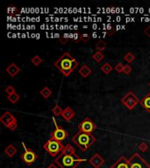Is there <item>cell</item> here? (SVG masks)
Segmentation results:
<instances>
[{
  "mask_svg": "<svg viewBox=\"0 0 150 168\" xmlns=\"http://www.w3.org/2000/svg\"><path fill=\"white\" fill-rule=\"evenodd\" d=\"M84 161H86V159L81 158L70 144L65 145L61 152L55 159V163L60 168H77Z\"/></svg>",
  "mask_w": 150,
  "mask_h": 168,
  "instance_id": "6da1fadb",
  "label": "cell"
},
{
  "mask_svg": "<svg viewBox=\"0 0 150 168\" xmlns=\"http://www.w3.org/2000/svg\"><path fill=\"white\" fill-rule=\"evenodd\" d=\"M79 63L77 60L75 59L70 53H64L59 59L57 60L55 63L54 66L58 69L61 73L64 76H69L70 75L74 70L78 67Z\"/></svg>",
  "mask_w": 150,
  "mask_h": 168,
  "instance_id": "7a4b0ae2",
  "label": "cell"
},
{
  "mask_svg": "<svg viewBox=\"0 0 150 168\" xmlns=\"http://www.w3.org/2000/svg\"><path fill=\"white\" fill-rule=\"evenodd\" d=\"M73 143L77 145L82 151H86L96 142V138L92 134L78 131L73 138Z\"/></svg>",
  "mask_w": 150,
  "mask_h": 168,
  "instance_id": "3957f363",
  "label": "cell"
},
{
  "mask_svg": "<svg viewBox=\"0 0 150 168\" xmlns=\"http://www.w3.org/2000/svg\"><path fill=\"white\" fill-rule=\"evenodd\" d=\"M64 147L65 145H63L61 142L52 138H50L43 145L44 150L52 157H56L57 155H59Z\"/></svg>",
  "mask_w": 150,
  "mask_h": 168,
  "instance_id": "277c9868",
  "label": "cell"
},
{
  "mask_svg": "<svg viewBox=\"0 0 150 168\" xmlns=\"http://www.w3.org/2000/svg\"><path fill=\"white\" fill-rule=\"evenodd\" d=\"M23 147H24V152L20 155V159L27 164V166H32L37 159H38V155L36 152H34L32 149L28 148L24 142L21 143Z\"/></svg>",
  "mask_w": 150,
  "mask_h": 168,
  "instance_id": "5b68a950",
  "label": "cell"
},
{
  "mask_svg": "<svg viewBox=\"0 0 150 168\" xmlns=\"http://www.w3.org/2000/svg\"><path fill=\"white\" fill-rule=\"evenodd\" d=\"M140 102V101L138 98V96L133 91H129L123 98L121 99V102L129 110L134 109Z\"/></svg>",
  "mask_w": 150,
  "mask_h": 168,
  "instance_id": "8992f818",
  "label": "cell"
},
{
  "mask_svg": "<svg viewBox=\"0 0 150 168\" xmlns=\"http://www.w3.org/2000/svg\"><path fill=\"white\" fill-rule=\"evenodd\" d=\"M129 166L130 168H150L149 164L137 152L129 158Z\"/></svg>",
  "mask_w": 150,
  "mask_h": 168,
  "instance_id": "52a82bcc",
  "label": "cell"
},
{
  "mask_svg": "<svg viewBox=\"0 0 150 168\" xmlns=\"http://www.w3.org/2000/svg\"><path fill=\"white\" fill-rule=\"evenodd\" d=\"M52 119H53V122H54V124H55V129L50 133V138L56 139V140H58V141H60V142L65 140V139L68 138V136H69V132H68L67 130H65L62 127L57 125L56 121H55V118H53Z\"/></svg>",
  "mask_w": 150,
  "mask_h": 168,
  "instance_id": "ba28073f",
  "label": "cell"
},
{
  "mask_svg": "<svg viewBox=\"0 0 150 168\" xmlns=\"http://www.w3.org/2000/svg\"><path fill=\"white\" fill-rule=\"evenodd\" d=\"M96 129H97L96 124L90 118H85L78 124L79 131L84 132V133H88V134H91Z\"/></svg>",
  "mask_w": 150,
  "mask_h": 168,
  "instance_id": "9c48e42d",
  "label": "cell"
},
{
  "mask_svg": "<svg viewBox=\"0 0 150 168\" xmlns=\"http://www.w3.org/2000/svg\"><path fill=\"white\" fill-rule=\"evenodd\" d=\"M0 122L6 127L10 128L11 126L14 124H17V119L9 111L5 112L1 117H0Z\"/></svg>",
  "mask_w": 150,
  "mask_h": 168,
  "instance_id": "30bf717a",
  "label": "cell"
},
{
  "mask_svg": "<svg viewBox=\"0 0 150 168\" xmlns=\"http://www.w3.org/2000/svg\"><path fill=\"white\" fill-rule=\"evenodd\" d=\"M89 163L94 168H100L105 163V159L102 158L98 153H95L89 159Z\"/></svg>",
  "mask_w": 150,
  "mask_h": 168,
  "instance_id": "8fae6325",
  "label": "cell"
},
{
  "mask_svg": "<svg viewBox=\"0 0 150 168\" xmlns=\"http://www.w3.org/2000/svg\"><path fill=\"white\" fill-rule=\"evenodd\" d=\"M110 168H130L129 159L126 157H120Z\"/></svg>",
  "mask_w": 150,
  "mask_h": 168,
  "instance_id": "7c38bea8",
  "label": "cell"
},
{
  "mask_svg": "<svg viewBox=\"0 0 150 168\" xmlns=\"http://www.w3.org/2000/svg\"><path fill=\"white\" fill-rule=\"evenodd\" d=\"M76 116V112L71 109L70 107H66L63 109L62 113H61V117L67 122H70V120Z\"/></svg>",
  "mask_w": 150,
  "mask_h": 168,
  "instance_id": "4fadbf2b",
  "label": "cell"
},
{
  "mask_svg": "<svg viewBox=\"0 0 150 168\" xmlns=\"http://www.w3.org/2000/svg\"><path fill=\"white\" fill-rule=\"evenodd\" d=\"M6 72L11 78H13L20 73V69L15 63H11L10 65L6 68Z\"/></svg>",
  "mask_w": 150,
  "mask_h": 168,
  "instance_id": "5bb4252c",
  "label": "cell"
},
{
  "mask_svg": "<svg viewBox=\"0 0 150 168\" xmlns=\"http://www.w3.org/2000/svg\"><path fill=\"white\" fill-rule=\"evenodd\" d=\"M140 103L143 109L150 113V93H148L143 98L140 100Z\"/></svg>",
  "mask_w": 150,
  "mask_h": 168,
  "instance_id": "9a60e30c",
  "label": "cell"
},
{
  "mask_svg": "<svg viewBox=\"0 0 150 168\" xmlns=\"http://www.w3.org/2000/svg\"><path fill=\"white\" fill-rule=\"evenodd\" d=\"M78 73H79V75L83 78H87L91 74V69H90V68L88 65L83 64V65H82L80 69L78 70Z\"/></svg>",
  "mask_w": 150,
  "mask_h": 168,
  "instance_id": "2e32d148",
  "label": "cell"
},
{
  "mask_svg": "<svg viewBox=\"0 0 150 168\" xmlns=\"http://www.w3.org/2000/svg\"><path fill=\"white\" fill-rule=\"evenodd\" d=\"M18 150L13 145H9L5 149L4 152L6 156H8L9 158H12L16 153H17Z\"/></svg>",
  "mask_w": 150,
  "mask_h": 168,
  "instance_id": "e0dca14e",
  "label": "cell"
},
{
  "mask_svg": "<svg viewBox=\"0 0 150 168\" xmlns=\"http://www.w3.org/2000/svg\"><path fill=\"white\" fill-rule=\"evenodd\" d=\"M40 94L42 96V97L44 99H48L52 96V90L48 87H44L40 91Z\"/></svg>",
  "mask_w": 150,
  "mask_h": 168,
  "instance_id": "ac0fdd59",
  "label": "cell"
},
{
  "mask_svg": "<svg viewBox=\"0 0 150 168\" xmlns=\"http://www.w3.org/2000/svg\"><path fill=\"white\" fill-rule=\"evenodd\" d=\"M104 57H105V55L103 54L102 52H99V51H97V52L94 53L93 55H92V59L94 60L97 63L101 62V61L103 60V59H104Z\"/></svg>",
  "mask_w": 150,
  "mask_h": 168,
  "instance_id": "d6986e66",
  "label": "cell"
},
{
  "mask_svg": "<svg viewBox=\"0 0 150 168\" xmlns=\"http://www.w3.org/2000/svg\"><path fill=\"white\" fill-rule=\"evenodd\" d=\"M101 70H102V72H103L104 74L109 75L111 72L112 71V67L111 66L110 63L106 62V63H105V64L101 67Z\"/></svg>",
  "mask_w": 150,
  "mask_h": 168,
  "instance_id": "ffe728a7",
  "label": "cell"
},
{
  "mask_svg": "<svg viewBox=\"0 0 150 168\" xmlns=\"http://www.w3.org/2000/svg\"><path fill=\"white\" fill-rule=\"evenodd\" d=\"M96 48L98 49V51H99V52L105 51V48H106V43L104 40H98L96 43Z\"/></svg>",
  "mask_w": 150,
  "mask_h": 168,
  "instance_id": "44dd1931",
  "label": "cell"
},
{
  "mask_svg": "<svg viewBox=\"0 0 150 168\" xmlns=\"http://www.w3.org/2000/svg\"><path fill=\"white\" fill-rule=\"evenodd\" d=\"M31 61H32V63H33L35 67H38L40 63H42L43 60H42V58L40 57V55H35V56H33V57L31 59Z\"/></svg>",
  "mask_w": 150,
  "mask_h": 168,
  "instance_id": "7402d4cb",
  "label": "cell"
},
{
  "mask_svg": "<svg viewBox=\"0 0 150 168\" xmlns=\"http://www.w3.org/2000/svg\"><path fill=\"white\" fill-rule=\"evenodd\" d=\"M7 98H8V100L10 101L11 103L15 104V103H17V102H19L20 96V95H18L17 93H15V94H13V95L8 96V97H7Z\"/></svg>",
  "mask_w": 150,
  "mask_h": 168,
  "instance_id": "603a6c76",
  "label": "cell"
},
{
  "mask_svg": "<svg viewBox=\"0 0 150 168\" xmlns=\"http://www.w3.org/2000/svg\"><path fill=\"white\" fill-rule=\"evenodd\" d=\"M62 109L61 108L60 105H55L53 109H52V113L56 116V117H59V116H61V113H62Z\"/></svg>",
  "mask_w": 150,
  "mask_h": 168,
  "instance_id": "cb8c5ba5",
  "label": "cell"
},
{
  "mask_svg": "<svg viewBox=\"0 0 150 168\" xmlns=\"http://www.w3.org/2000/svg\"><path fill=\"white\" fill-rule=\"evenodd\" d=\"M124 60L127 62V63H132L134 60H135V56L131 53V52H128L126 53V55L124 56Z\"/></svg>",
  "mask_w": 150,
  "mask_h": 168,
  "instance_id": "d4e9b609",
  "label": "cell"
},
{
  "mask_svg": "<svg viewBox=\"0 0 150 168\" xmlns=\"http://www.w3.org/2000/svg\"><path fill=\"white\" fill-rule=\"evenodd\" d=\"M148 144H146L145 142H141L140 144V145H139V150H140V151H142V152H146L148 150Z\"/></svg>",
  "mask_w": 150,
  "mask_h": 168,
  "instance_id": "484cf974",
  "label": "cell"
},
{
  "mask_svg": "<svg viewBox=\"0 0 150 168\" xmlns=\"http://www.w3.org/2000/svg\"><path fill=\"white\" fill-rule=\"evenodd\" d=\"M124 68H125V66L122 64V63H118L115 67H114V69L116 70V72L117 73H119V74H121V73H123L124 72Z\"/></svg>",
  "mask_w": 150,
  "mask_h": 168,
  "instance_id": "4316f807",
  "label": "cell"
},
{
  "mask_svg": "<svg viewBox=\"0 0 150 168\" xmlns=\"http://www.w3.org/2000/svg\"><path fill=\"white\" fill-rule=\"evenodd\" d=\"M5 92H6V94H7L8 96L13 95V94L16 93V92H15V89H14V87L11 86V85H9V86H7V87L5 88Z\"/></svg>",
  "mask_w": 150,
  "mask_h": 168,
  "instance_id": "83f0119b",
  "label": "cell"
},
{
  "mask_svg": "<svg viewBox=\"0 0 150 168\" xmlns=\"http://www.w3.org/2000/svg\"><path fill=\"white\" fill-rule=\"evenodd\" d=\"M90 39V36L87 33H83V34H81L80 37H79V40H82L83 42H88Z\"/></svg>",
  "mask_w": 150,
  "mask_h": 168,
  "instance_id": "f1b7e54d",
  "label": "cell"
},
{
  "mask_svg": "<svg viewBox=\"0 0 150 168\" xmlns=\"http://www.w3.org/2000/svg\"><path fill=\"white\" fill-rule=\"evenodd\" d=\"M132 67H131L129 64H127V65H125V68H124V74L125 75H130L131 72H132Z\"/></svg>",
  "mask_w": 150,
  "mask_h": 168,
  "instance_id": "f546056e",
  "label": "cell"
},
{
  "mask_svg": "<svg viewBox=\"0 0 150 168\" xmlns=\"http://www.w3.org/2000/svg\"><path fill=\"white\" fill-rule=\"evenodd\" d=\"M59 41H60L61 44H62V45H66L67 42L69 41V39L66 38V37H64V36H62V37H61L60 39H59Z\"/></svg>",
  "mask_w": 150,
  "mask_h": 168,
  "instance_id": "4dcf8cb0",
  "label": "cell"
},
{
  "mask_svg": "<svg viewBox=\"0 0 150 168\" xmlns=\"http://www.w3.org/2000/svg\"><path fill=\"white\" fill-rule=\"evenodd\" d=\"M144 33L146 36H148V38H150V26H147L145 29H144Z\"/></svg>",
  "mask_w": 150,
  "mask_h": 168,
  "instance_id": "1f68e13d",
  "label": "cell"
},
{
  "mask_svg": "<svg viewBox=\"0 0 150 168\" xmlns=\"http://www.w3.org/2000/svg\"><path fill=\"white\" fill-rule=\"evenodd\" d=\"M47 168H60L59 166H58V165H56L55 162L54 163H52V164H50L49 166H48Z\"/></svg>",
  "mask_w": 150,
  "mask_h": 168,
  "instance_id": "d6a6232c",
  "label": "cell"
},
{
  "mask_svg": "<svg viewBox=\"0 0 150 168\" xmlns=\"http://www.w3.org/2000/svg\"><path fill=\"white\" fill-rule=\"evenodd\" d=\"M148 85H149V87H150V81H149V83H148Z\"/></svg>",
  "mask_w": 150,
  "mask_h": 168,
  "instance_id": "836d02e7",
  "label": "cell"
}]
</instances>
